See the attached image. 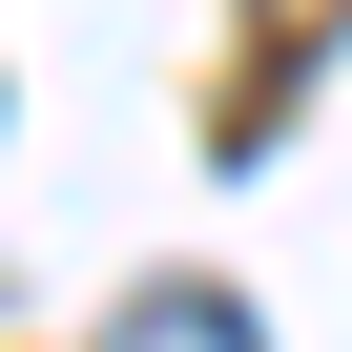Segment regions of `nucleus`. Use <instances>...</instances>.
I'll return each instance as SVG.
<instances>
[{"label":"nucleus","instance_id":"nucleus-1","mask_svg":"<svg viewBox=\"0 0 352 352\" xmlns=\"http://www.w3.org/2000/svg\"><path fill=\"white\" fill-rule=\"evenodd\" d=\"M104 352H270V331H249L228 290H187V270H166V290H124V331H104Z\"/></svg>","mask_w":352,"mask_h":352}]
</instances>
